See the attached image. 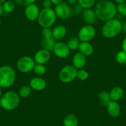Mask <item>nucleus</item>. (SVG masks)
I'll list each match as a JSON object with an SVG mask.
<instances>
[{
	"label": "nucleus",
	"instance_id": "1",
	"mask_svg": "<svg viewBox=\"0 0 126 126\" xmlns=\"http://www.w3.org/2000/svg\"><path fill=\"white\" fill-rule=\"evenodd\" d=\"M94 11L100 20L106 22L116 16L117 5L110 0H100L95 5Z\"/></svg>",
	"mask_w": 126,
	"mask_h": 126
},
{
	"label": "nucleus",
	"instance_id": "2",
	"mask_svg": "<svg viewBox=\"0 0 126 126\" xmlns=\"http://www.w3.org/2000/svg\"><path fill=\"white\" fill-rule=\"evenodd\" d=\"M122 31V22L117 19L105 22L102 27V34L105 38H112L118 35Z\"/></svg>",
	"mask_w": 126,
	"mask_h": 126
},
{
	"label": "nucleus",
	"instance_id": "3",
	"mask_svg": "<svg viewBox=\"0 0 126 126\" xmlns=\"http://www.w3.org/2000/svg\"><path fill=\"white\" fill-rule=\"evenodd\" d=\"M20 103L19 94L14 91H8L3 94L0 100V105L6 111H12L18 107Z\"/></svg>",
	"mask_w": 126,
	"mask_h": 126
},
{
	"label": "nucleus",
	"instance_id": "4",
	"mask_svg": "<svg viewBox=\"0 0 126 126\" xmlns=\"http://www.w3.org/2000/svg\"><path fill=\"white\" fill-rule=\"evenodd\" d=\"M16 74L14 69L10 66L0 67V87L8 88L14 83Z\"/></svg>",
	"mask_w": 126,
	"mask_h": 126
},
{
	"label": "nucleus",
	"instance_id": "5",
	"mask_svg": "<svg viewBox=\"0 0 126 126\" xmlns=\"http://www.w3.org/2000/svg\"><path fill=\"white\" fill-rule=\"evenodd\" d=\"M56 15L52 8H43L40 11L38 16V23L42 28H50L55 24Z\"/></svg>",
	"mask_w": 126,
	"mask_h": 126
},
{
	"label": "nucleus",
	"instance_id": "6",
	"mask_svg": "<svg viewBox=\"0 0 126 126\" xmlns=\"http://www.w3.org/2000/svg\"><path fill=\"white\" fill-rule=\"evenodd\" d=\"M77 71L78 70L72 65L64 66L59 73V80L63 83H71L77 78Z\"/></svg>",
	"mask_w": 126,
	"mask_h": 126
},
{
	"label": "nucleus",
	"instance_id": "7",
	"mask_svg": "<svg viewBox=\"0 0 126 126\" xmlns=\"http://www.w3.org/2000/svg\"><path fill=\"white\" fill-rule=\"evenodd\" d=\"M35 65V62L32 58L28 56H22L17 62V68L22 73H28L33 71Z\"/></svg>",
	"mask_w": 126,
	"mask_h": 126
},
{
	"label": "nucleus",
	"instance_id": "8",
	"mask_svg": "<svg viewBox=\"0 0 126 126\" xmlns=\"http://www.w3.org/2000/svg\"><path fill=\"white\" fill-rule=\"evenodd\" d=\"M96 30L92 25H84L79 31L78 38L80 42H89L94 38Z\"/></svg>",
	"mask_w": 126,
	"mask_h": 126
},
{
	"label": "nucleus",
	"instance_id": "9",
	"mask_svg": "<svg viewBox=\"0 0 126 126\" xmlns=\"http://www.w3.org/2000/svg\"><path fill=\"white\" fill-rule=\"evenodd\" d=\"M54 12L57 17L61 19H69L72 15V9L66 2H62L56 6Z\"/></svg>",
	"mask_w": 126,
	"mask_h": 126
},
{
	"label": "nucleus",
	"instance_id": "10",
	"mask_svg": "<svg viewBox=\"0 0 126 126\" xmlns=\"http://www.w3.org/2000/svg\"><path fill=\"white\" fill-rule=\"evenodd\" d=\"M70 49L67 47V44L64 42H56L53 48V51L54 54L58 58L64 59L70 54Z\"/></svg>",
	"mask_w": 126,
	"mask_h": 126
},
{
	"label": "nucleus",
	"instance_id": "11",
	"mask_svg": "<svg viewBox=\"0 0 126 126\" xmlns=\"http://www.w3.org/2000/svg\"><path fill=\"white\" fill-rule=\"evenodd\" d=\"M40 10L37 4L35 3L27 5L25 9V15L27 19L30 21H35L38 19Z\"/></svg>",
	"mask_w": 126,
	"mask_h": 126
},
{
	"label": "nucleus",
	"instance_id": "12",
	"mask_svg": "<svg viewBox=\"0 0 126 126\" xmlns=\"http://www.w3.org/2000/svg\"><path fill=\"white\" fill-rule=\"evenodd\" d=\"M51 58L50 51L45 49H41L35 54L33 59L37 64H45L48 63Z\"/></svg>",
	"mask_w": 126,
	"mask_h": 126
},
{
	"label": "nucleus",
	"instance_id": "13",
	"mask_svg": "<svg viewBox=\"0 0 126 126\" xmlns=\"http://www.w3.org/2000/svg\"><path fill=\"white\" fill-rule=\"evenodd\" d=\"M82 17L83 20L87 24L92 25L96 22L98 19L95 11L92 9V8L84 9L82 13Z\"/></svg>",
	"mask_w": 126,
	"mask_h": 126
},
{
	"label": "nucleus",
	"instance_id": "14",
	"mask_svg": "<svg viewBox=\"0 0 126 126\" xmlns=\"http://www.w3.org/2000/svg\"><path fill=\"white\" fill-rule=\"evenodd\" d=\"M107 111L110 116L112 118L119 117L121 114V106L117 101H110L107 105Z\"/></svg>",
	"mask_w": 126,
	"mask_h": 126
},
{
	"label": "nucleus",
	"instance_id": "15",
	"mask_svg": "<svg viewBox=\"0 0 126 126\" xmlns=\"http://www.w3.org/2000/svg\"><path fill=\"white\" fill-rule=\"evenodd\" d=\"M86 56L81 53H76L72 59V66H74L77 70L82 69L86 64Z\"/></svg>",
	"mask_w": 126,
	"mask_h": 126
},
{
	"label": "nucleus",
	"instance_id": "16",
	"mask_svg": "<svg viewBox=\"0 0 126 126\" xmlns=\"http://www.w3.org/2000/svg\"><path fill=\"white\" fill-rule=\"evenodd\" d=\"M30 87L35 91H42L47 87V82L43 78L36 77L31 79Z\"/></svg>",
	"mask_w": 126,
	"mask_h": 126
},
{
	"label": "nucleus",
	"instance_id": "17",
	"mask_svg": "<svg viewBox=\"0 0 126 126\" xmlns=\"http://www.w3.org/2000/svg\"><path fill=\"white\" fill-rule=\"evenodd\" d=\"M53 37L56 40H60L64 38L67 33V29L64 25H57L52 30Z\"/></svg>",
	"mask_w": 126,
	"mask_h": 126
},
{
	"label": "nucleus",
	"instance_id": "18",
	"mask_svg": "<svg viewBox=\"0 0 126 126\" xmlns=\"http://www.w3.org/2000/svg\"><path fill=\"white\" fill-rule=\"evenodd\" d=\"M79 50L80 53L83 54L85 56H91L94 51V48L90 42H81L79 47Z\"/></svg>",
	"mask_w": 126,
	"mask_h": 126
},
{
	"label": "nucleus",
	"instance_id": "19",
	"mask_svg": "<svg viewBox=\"0 0 126 126\" xmlns=\"http://www.w3.org/2000/svg\"><path fill=\"white\" fill-rule=\"evenodd\" d=\"M124 92V90L120 87H115L110 91V96L111 100L114 101H118L123 97Z\"/></svg>",
	"mask_w": 126,
	"mask_h": 126
},
{
	"label": "nucleus",
	"instance_id": "20",
	"mask_svg": "<svg viewBox=\"0 0 126 126\" xmlns=\"http://www.w3.org/2000/svg\"><path fill=\"white\" fill-rule=\"evenodd\" d=\"M64 126H78L79 121L77 116L73 114L66 116L63 119Z\"/></svg>",
	"mask_w": 126,
	"mask_h": 126
},
{
	"label": "nucleus",
	"instance_id": "21",
	"mask_svg": "<svg viewBox=\"0 0 126 126\" xmlns=\"http://www.w3.org/2000/svg\"><path fill=\"white\" fill-rule=\"evenodd\" d=\"M56 43V40L53 37L51 38H48V39H45L43 38L41 43V45L43 49H47L49 51H53V48H54V45Z\"/></svg>",
	"mask_w": 126,
	"mask_h": 126
},
{
	"label": "nucleus",
	"instance_id": "22",
	"mask_svg": "<svg viewBox=\"0 0 126 126\" xmlns=\"http://www.w3.org/2000/svg\"><path fill=\"white\" fill-rule=\"evenodd\" d=\"M98 98L101 105L105 106H107L108 104L110 102V101H111L110 98V93L106 91L100 92L98 94Z\"/></svg>",
	"mask_w": 126,
	"mask_h": 126
},
{
	"label": "nucleus",
	"instance_id": "23",
	"mask_svg": "<svg viewBox=\"0 0 126 126\" xmlns=\"http://www.w3.org/2000/svg\"><path fill=\"white\" fill-rule=\"evenodd\" d=\"M67 47L71 51H76L79 49L80 45V40L78 37H71L66 43Z\"/></svg>",
	"mask_w": 126,
	"mask_h": 126
},
{
	"label": "nucleus",
	"instance_id": "24",
	"mask_svg": "<svg viewBox=\"0 0 126 126\" xmlns=\"http://www.w3.org/2000/svg\"><path fill=\"white\" fill-rule=\"evenodd\" d=\"M2 6H3V11L6 13H11L15 10L16 4L14 1L6 0Z\"/></svg>",
	"mask_w": 126,
	"mask_h": 126
},
{
	"label": "nucleus",
	"instance_id": "25",
	"mask_svg": "<svg viewBox=\"0 0 126 126\" xmlns=\"http://www.w3.org/2000/svg\"><path fill=\"white\" fill-rule=\"evenodd\" d=\"M96 3V0H78V4L83 9L92 8Z\"/></svg>",
	"mask_w": 126,
	"mask_h": 126
},
{
	"label": "nucleus",
	"instance_id": "26",
	"mask_svg": "<svg viewBox=\"0 0 126 126\" xmlns=\"http://www.w3.org/2000/svg\"><path fill=\"white\" fill-rule=\"evenodd\" d=\"M33 71H34V73L36 75L38 76H42L45 74L47 72V68L44 64H35Z\"/></svg>",
	"mask_w": 126,
	"mask_h": 126
},
{
	"label": "nucleus",
	"instance_id": "27",
	"mask_svg": "<svg viewBox=\"0 0 126 126\" xmlns=\"http://www.w3.org/2000/svg\"><path fill=\"white\" fill-rule=\"evenodd\" d=\"M116 61L118 64L121 65L126 64V53L123 50L117 52L116 55Z\"/></svg>",
	"mask_w": 126,
	"mask_h": 126
},
{
	"label": "nucleus",
	"instance_id": "28",
	"mask_svg": "<svg viewBox=\"0 0 126 126\" xmlns=\"http://www.w3.org/2000/svg\"><path fill=\"white\" fill-rule=\"evenodd\" d=\"M31 87L28 85L22 86L20 88L19 92V96L22 98H27L29 96L31 93Z\"/></svg>",
	"mask_w": 126,
	"mask_h": 126
},
{
	"label": "nucleus",
	"instance_id": "29",
	"mask_svg": "<svg viewBox=\"0 0 126 126\" xmlns=\"http://www.w3.org/2000/svg\"><path fill=\"white\" fill-rule=\"evenodd\" d=\"M88 77H89V74H88V71H87L86 70L82 69H79L77 71V78H78L80 80H86L88 79Z\"/></svg>",
	"mask_w": 126,
	"mask_h": 126
},
{
	"label": "nucleus",
	"instance_id": "30",
	"mask_svg": "<svg viewBox=\"0 0 126 126\" xmlns=\"http://www.w3.org/2000/svg\"><path fill=\"white\" fill-rule=\"evenodd\" d=\"M42 35L43 38L48 39L53 37V31L50 28H43L42 30Z\"/></svg>",
	"mask_w": 126,
	"mask_h": 126
},
{
	"label": "nucleus",
	"instance_id": "31",
	"mask_svg": "<svg viewBox=\"0 0 126 126\" xmlns=\"http://www.w3.org/2000/svg\"><path fill=\"white\" fill-rule=\"evenodd\" d=\"M117 11L121 15L126 16V3H122L117 5Z\"/></svg>",
	"mask_w": 126,
	"mask_h": 126
},
{
	"label": "nucleus",
	"instance_id": "32",
	"mask_svg": "<svg viewBox=\"0 0 126 126\" xmlns=\"http://www.w3.org/2000/svg\"><path fill=\"white\" fill-rule=\"evenodd\" d=\"M74 12L76 14H79L83 13V8L78 4L75 6L74 8Z\"/></svg>",
	"mask_w": 126,
	"mask_h": 126
},
{
	"label": "nucleus",
	"instance_id": "33",
	"mask_svg": "<svg viewBox=\"0 0 126 126\" xmlns=\"http://www.w3.org/2000/svg\"><path fill=\"white\" fill-rule=\"evenodd\" d=\"M42 5L44 8H51L53 4L50 0H43Z\"/></svg>",
	"mask_w": 126,
	"mask_h": 126
},
{
	"label": "nucleus",
	"instance_id": "34",
	"mask_svg": "<svg viewBox=\"0 0 126 126\" xmlns=\"http://www.w3.org/2000/svg\"><path fill=\"white\" fill-rule=\"evenodd\" d=\"M16 5H17L19 6H21L24 5V4H26L24 1V0H15L14 1Z\"/></svg>",
	"mask_w": 126,
	"mask_h": 126
},
{
	"label": "nucleus",
	"instance_id": "35",
	"mask_svg": "<svg viewBox=\"0 0 126 126\" xmlns=\"http://www.w3.org/2000/svg\"><path fill=\"white\" fill-rule=\"evenodd\" d=\"M122 50L126 53V37L123 40L122 42Z\"/></svg>",
	"mask_w": 126,
	"mask_h": 126
},
{
	"label": "nucleus",
	"instance_id": "36",
	"mask_svg": "<svg viewBox=\"0 0 126 126\" xmlns=\"http://www.w3.org/2000/svg\"><path fill=\"white\" fill-rule=\"evenodd\" d=\"M51 1L52 4H54V5H58V4H61V3L63 2V0H50Z\"/></svg>",
	"mask_w": 126,
	"mask_h": 126
},
{
	"label": "nucleus",
	"instance_id": "37",
	"mask_svg": "<svg viewBox=\"0 0 126 126\" xmlns=\"http://www.w3.org/2000/svg\"><path fill=\"white\" fill-rule=\"evenodd\" d=\"M122 31H123L125 33H126V20H125L122 23Z\"/></svg>",
	"mask_w": 126,
	"mask_h": 126
},
{
	"label": "nucleus",
	"instance_id": "38",
	"mask_svg": "<svg viewBox=\"0 0 126 126\" xmlns=\"http://www.w3.org/2000/svg\"><path fill=\"white\" fill-rule=\"evenodd\" d=\"M67 3L71 5H74L78 3V0H67Z\"/></svg>",
	"mask_w": 126,
	"mask_h": 126
},
{
	"label": "nucleus",
	"instance_id": "39",
	"mask_svg": "<svg viewBox=\"0 0 126 126\" xmlns=\"http://www.w3.org/2000/svg\"><path fill=\"white\" fill-rule=\"evenodd\" d=\"M24 1H25V3H26L27 4H29L35 3L37 1V0H24Z\"/></svg>",
	"mask_w": 126,
	"mask_h": 126
},
{
	"label": "nucleus",
	"instance_id": "40",
	"mask_svg": "<svg viewBox=\"0 0 126 126\" xmlns=\"http://www.w3.org/2000/svg\"><path fill=\"white\" fill-rule=\"evenodd\" d=\"M115 1V3H117V4H122V3H126V0H114Z\"/></svg>",
	"mask_w": 126,
	"mask_h": 126
},
{
	"label": "nucleus",
	"instance_id": "41",
	"mask_svg": "<svg viewBox=\"0 0 126 126\" xmlns=\"http://www.w3.org/2000/svg\"><path fill=\"white\" fill-rule=\"evenodd\" d=\"M3 13H4V11L3 9V6L0 4V16H1L3 15Z\"/></svg>",
	"mask_w": 126,
	"mask_h": 126
},
{
	"label": "nucleus",
	"instance_id": "42",
	"mask_svg": "<svg viewBox=\"0 0 126 126\" xmlns=\"http://www.w3.org/2000/svg\"><path fill=\"white\" fill-rule=\"evenodd\" d=\"M6 1V0H0V4H1V5H3Z\"/></svg>",
	"mask_w": 126,
	"mask_h": 126
},
{
	"label": "nucleus",
	"instance_id": "43",
	"mask_svg": "<svg viewBox=\"0 0 126 126\" xmlns=\"http://www.w3.org/2000/svg\"><path fill=\"white\" fill-rule=\"evenodd\" d=\"M2 91H1V88L0 87V100H1V97H2Z\"/></svg>",
	"mask_w": 126,
	"mask_h": 126
},
{
	"label": "nucleus",
	"instance_id": "44",
	"mask_svg": "<svg viewBox=\"0 0 126 126\" xmlns=\"http://www.w3.org/2000/svg\"><path fill=\"white\" fill-rule=\"evenodd\" d=\"M1 21L0 20V27H1Z\"/></svg>",
	"mask_w": 126,
	"mask_h": 126
},
{
	"label": "nucleus",
	"instance_id": "45",
	"mask_svg": "<svg viewBox=\"0 0 126 126\" xmlns=\"http://www.w3.org/2000/svg\"><path fill=\"white\" fill-rule=\"evenodd\" d=\"M9 1H14L15 0H9Z\"/></svg>",
	"mask_w": 126,
	"mask_h": 126
}]
</instances>
